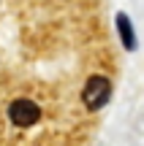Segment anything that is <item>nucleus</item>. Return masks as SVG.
<instances>
[{"mask_svg":"<svg viewBox=\"0 0 144 146\" xmlns=\"http://www.w3.org/2000/svg\"><path fill=\"white\" fill-rule=\"evenodd\" d=\"M109 100H112V81H109V76L92 73L84 81V87H82V103L90 111H98V108H103Z\"/></svg>","mask_w":144,"mask_h":146,"instance_id":"f257e3e1","label":"nucleus"},{"mask_svg":"<svg viewBox=\"0 0 144 146\" xmlns=\"http://www.w3.org/2000/svg\"><path fill=\"white\" fill-rule=\"evenodd\" d=\"M8 119L14 122L16 127H30L41 119V108L38 103H33L30 98H16L14 103L8 106Z\"/></svg>","mask_w":144,"mask_h":146,"instance_id":"f03ea898","label":"nucleus"},{"mask_svg":"<svg viewBox=\"0 0 144 146\" xmlns=\"http://www.w3.org/2000/svg\"><path fill=\"white\" fill-rule=\"evenodd\" d=\"M114 25H117V35H120L123 49H125V52H136L139 38H136V30H133V25H131V16L120 11V14L114 16Z\"/></svg>","mask_w":144,"mask_h":146,"instance_id":"7ed1b4c3","label":"nucleus"}]
</instances>
